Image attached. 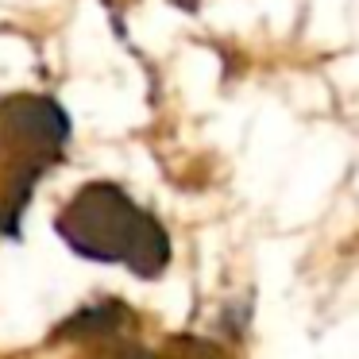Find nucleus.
Returning <instances> with one entry per match:
<instances>
[{"mask_svg": "<svg viewBox=\"0 0 359 359\" xmlns=\"http://www.w3.org/2000/svg\"><path fill=\"white\" fill-rule=\"evenodd\" d=\"M58 236L78 255L124 263L140 278H158L170 259V240L151 212H143L120 186L93 182L58 212Z\"/></svg>", "mask_w": 359, "mask_h": 359, "instance_id": "nucleus-1", "label": "nucleus"}, {"mask_svg": "<svg viewBox=\"0 0 359 359\" xmlns=\"http://www.w3.org/2000/svg\"><path fill=\"white\" fill-rule=\"evenodd\" d=\"M128 325H132V309L120 302H104L89 305L74 320H66L55 332V340H109V336H120Z\"/></svg>", "mask_w": 359, "mask_h": 359, "instance_id": "nucleus-2", "label": "nucleus"}, {"mask_svg": "<svg viewBox=\"0 0 359 359\" xmlns=\"http://www.w3.org/2000/svg\"><path fill=\"white\" fill-rule=\"evenodd\" d=\"M86 359H155V355H151L147 348H140V344L109 336V340H101V348H93V355H86Z\"/></svg>", "mask_w": 359, "mask_h": 359, "instance_id": "nucleus-3", "label": "nucleus"}]
</instances>
